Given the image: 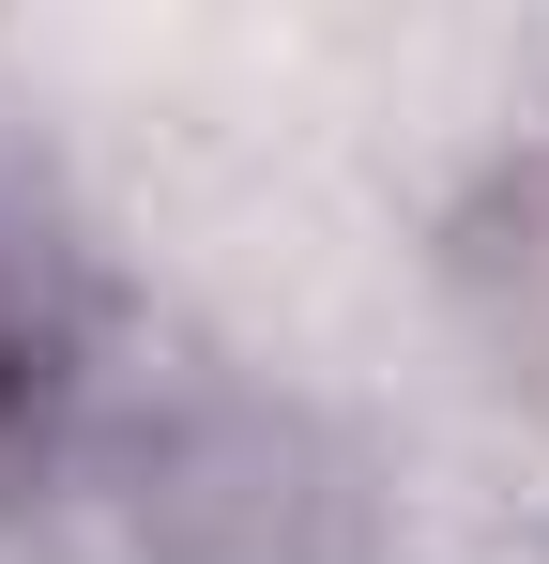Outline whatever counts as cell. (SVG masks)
<instances>
[{
  "label": "cell",
  "instance_id": "cell-1",
  "mask_svg": "<svg viewBox=\"0 0 549 564\" xmlns=\"http://www.w3.org/2000/svg\"><path fill=\"white\" fill-rule=\"evenodd\" d=\"M138 564H366L352 473L321 458V427H290L260 397H198L138 443V503H122Z\"/></svg>",
  "mask_w": 549,
  "mask_h": 564
},
{
  "label": "cell",
  "instance_id": "cell-2",
  "mask_svg": "<svg viewBox=\"0 0 549 564\" xmlns=\"http://www.w3.org/2000/svg\"><path fill=\"white\" fill-rule=\"evenodd\" d=\"M77 397H92V260L46 198V169L0 153V503L62 458Z\"/></svg>",
  "mask_w": 549,
  "mask_h": 564
},
{
  "label": "cell",
  "instance_id": "cell-3",
  "mask_svg": "<svg viewBox=\"0 0 549 564\" xmlns=\"http://www.w3.org/2000/svg\"><path fill=\"white\" fill-rule=\"evenodd\" d=\"M443 275H458L473 351L549 412V153H519V169L473 184V214L443 229Z\"/></svg>",
  "mask_w": 549,
  "mask_h": 564
}]
</instances>
